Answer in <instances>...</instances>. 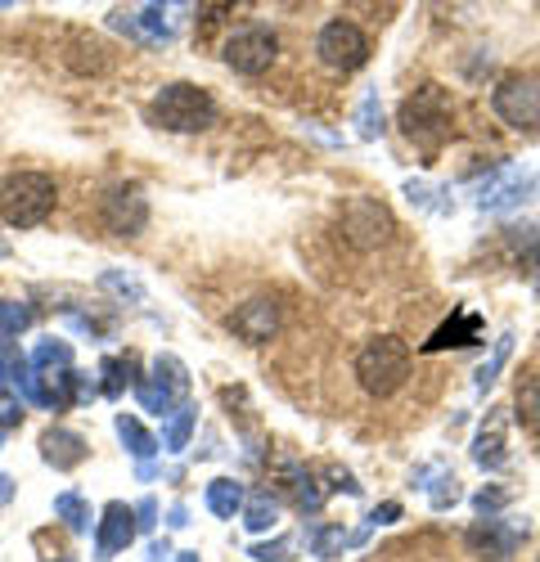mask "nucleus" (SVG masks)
<instances>
[{
    "label": "nucleus",
    "mask_w": 540,
    "mask_h": 562,
    "mask_svg": "<svg viewBox=\"0 0 540 562\" xmlns=\"http://www.w3.org/2000/svg\"><path fill=\"white\" fill-rule=\"evenodd\" d=\"M396 122H401V131H405V139L410 145H419V149H441L450 135H455V104H450V90H441V86H419L410 100L401 104V113H396Z\"/></svg>",
    "instance_id": "f257e3e1"
},
{
    "label": "nucleus",
    "mask_w": 540,
    "mask_h": 562,
    "mask_svg": "<svg viewBox=\"0 0 540 562\" xmlns=\"http://www.w3.org/2000/svg\"><path fill=\"white\" fill-rule=\"evenodd\" d=\"M149 117H154V126H162V131L199 135V131H207V126L216 122V100L207 95L203 86H194V81H171V86H162L158 95H154Z\"/></svg>",
    "instance_id": "f03ea898"
},
{
    "label": "nucleus",
    "mask_w": 540,
    "mask_h": 562,
    "mask_svg": "<svg viewBox=\"0 0 540 562\" xmlns=\"http://www.w3.org/2000/svg\"><path fill=\"white\" fill-rule=\"evenodd\" d=\"M410 347H405L396 334H379L365 347L356 351V379L370 396H392L405 379H410Z\"/></svg>",
    "instance_id": "7ed1b4c3"
},
{
    "label": "nucleus",
    "mask_w": 540,
    "mask_h": 562,
    "mask_svg": "<svg viewBox=\"0 0 540 562\" xmlns=\"http://www.w3.org/2000/svg\"><path fill=\"white\" fill-rule=\"evenodd\" d=\"M55 199H59V190L45 171H14L0 184V216L14 229H32L55 212Z\"/></svg>",
    "instance_id": "20e7f679"
},
{
    "label": "nucleus",
    "mask_w": 540,
    "mask_h": 562,
    "mask_svg": "<svg viewBox=\"0 0 540 562\" xmlns=\"http://www.w3.org/2000/svg\"><path fill=\"white\" fill-rule=\"evenodd\" d=\"M491 109L514 131H536L540 126V77H531V72L500 77L491 90Z\"/></svg>",
    "instance_id": "39448f33"
},
{
    "label": "nucleus",
    "mask_w": 540,
    "mask_h": 562,
    "mask_svg": "<svg viewBox=\"0 0 540 562\" xmlns=\"http://www.w3.org/2000/svg\"><path fill=\"white\" fill-rule=\"evenodd\" d=\"M315 55H320V64L334 72H356L370 59V36L351 19H329L320 27V36H315Z\"/></svg>",
    "instance_id": "423d86ee"
},
{
    "label": "nucleus",
    "mask_w": 540,
    "mask_h": 562,
    "mask_svg": "<svg viewBox=\"0 0 540 562\" xmlns=\"http://www.w3.org/2000/svg\"><path fill=\"white\" fill-rule=\"evenodd\" d=\"M342 234H347V244H356V248H383L396 234V221L379 199L356 194V199L342 203Z\"/></svg>",
    "instance_id": "0eeeda50"
},
{
    "label": "nucleus",
    "mask_w": 540,
    "mask_h": 562,
    "mask_svg": "<svg viewBox=\"0 0 540 562\" xmlns=\"http://www.w3.org/2000/svg\"><path fill=\"white\" fill-rule=\"evenodd\" d=\"M221 55H225V64H230L235 72L261 77V72H270V64L280 59V36L270 27H244V32H235L230 41H225Z\"/></svg>",
    "instance_id": "6e6552de"
},
{
    "label": "nucleus",
    "mask_w": 540,
    "mask_h": 562,
    "mask_svg": "<svg viewBox=\"0 0 540 562\" xmlns=\"http://www.w3.org/2000/svg\"><path fill=\"white\" fill-rule=\"evenodd\" d=\"M100 221H104L109 234H122V239L140 234L149 225L145 190H140V184H113V190L100 199Z\"/></svg>",
    "instance_id": "1a4fd4ad"
},
{
    "label": "nucleus",
    "mask_w": 540,
    "mask_h": 562,
    "mask_svg": "<svg viewBox=\"0 0 540 562\" xmlns=\"http://www.w3.org/2000/svg\"><path fill=\"white\" fill-rule=\"evenodd\" d=\"M280 324H284V311H280L275 297H252L230 315V334L239 342H248V347H266L270 338L280 334Z\"/></svg>",
    "instance_id": "9d476101"
},
{
    "label": "nucleus",
    "mask_w": 540,
    "mask_h": 562,
    "mask_svg": "<svg viewBox=\"0 0 540 562\" xmlns=\"http://www.w3.org/2000/svg\"><path fill=\"white\" fill-rule=\"evenodd\" d=\"M469 549L482 553V558H495V562H509L518 553V544L527 540V527H514V522H500V518H482L469 527Z\"/></svg>",
    "instance_id": "9b49d317"
},
{
    "label": "nucleus",
    "mask_w": 540,
    "mask_h": 562,
    "mask_svg": "<svg viewBox=\"0 0 540 562\" xmlns=\"http://www.w3.org/2000/svg\"><path fill=\"white\" fill-rule=\"evenodd\" d=\"M275 477H280V486L289 491V499H293L302 513H320V508H325L329 486H320V473H315V468H306V463H297V459H280V463H275Z\"/></svg>",
    "instance_id": "f8f14e48"
},
{
    "label": "nucleus",
    "mask_w": 540,
    "mask_h": 562,
    "mask_svg": "<svg viewBox=\"0 0 540 562\" xmlns=\"http://www.w3.org/2000/svg\"><path fill=\"white\" fill-rule=\"evenodd\" d=\"M540 190V176L536 171H500L495 180H486L482 184V199H477V207L482 212H509V207H518V203H527V194H536Z\"/></svg>",
    "instance_id": "ddd939ff"
},
{
    "label": "nucleus",
    "mask_w": 540,
    "mask_h": 562,
    "mask_svg": "<svg viewBox=\"0 0 540 562\" xmlns=\"http://www.w3.org/2000/svg\"><path fill=\"white\" fill-rule=\"evenodd\" d=\"M135 536H140V527H135V508H126L122 499L104 504L100 522H95V553H100V558H113V553H122Z\"/></svg>",
    "instance_id": "4468645a"
},
{
    "label": "nucleus",
    "mask_w": 540,
    "mask_h": 562,
    "mask_svg": "<svg viewBox=\"0 0 540 562\" xmlns=\"http://www.w3.org/2000/svg\"><path fill=\"white\" fill-rule=\"evenodd\" d=\"M473 463L482 473H500L509 463V437H505V409H491L482 432L473 437Z\"/></svg>",
    "instance_id": "2eb2a0df"
},
{
    "label": "nucleus",
    "mask_w": 540,
    "mask_h": 562,
    "mask_svg": "<svg viewBox=\"0 0 540 562\" xmlns=\"http://www.w3.org/2000/svg\"><path fill=\"white\" fill-rule=\"evenodd\" d=\"M473 342H482V315L477 311H469V306H460L455 315H450L441 329L424 342V351H446V347H473Z\"/></svg>",
    "instance_id": "dca6fc26"
},
{
    "label": "nucleus",
    "mask_w": 540,
    "mask_h": 562,
    "mask_svg": "<svg viewBox=\"0 0 540 562\" xmlns=\"http://www.w3.org/2000/svg\"><path fill=\"white\" fill-rule=\"evenodd\" d=\"M86 441L72 432V428H50L41 437V459L50 463V468H59V473H72L77 463H86Z\"/></svg>",
    "instance_id": "f3484780"
},
{
    "label": "nucleus",
    "mask_w": 540,
    "mask_h": 562,
    "mask_svg": "<svg viewBox=\"0 0 540 562\" xmlns=\"http://www.w3.org/2000/svg\"><path fill=\"white\" fill-rule=\"evenodd\" d=\"M113 27L135 36V41H171V23H167L162 5H145L135 14H113Z\"/></svg>",
    "instance_id": "a211bd4d"
},
{
    "label": "nucleus",
    "mask_w": 540,
    "mask_h": 562,
    "mask_svg": "<svg viewBox=\"0 0 540 562\" xmlns=\"http://www.w3.org/2000/svg\"><path fill=\"white\" fill-rule=\"evenodd\" d=\"M244 504H248L244 482H235V477H212V482H207V508L216 513V518H225V522L239 518Z\"/></svg>",
    "instance_id": "6ab92c4d"
},
{
    "label": "nucleus",
    "mask_w": 540,
    "mask_h": 562,
    "mask_svg": "<svg viewBox=\"0 0 540 562\" xmlns=\"http://www.w3.org/2000/svg\"><path fill=\"white\" fill-rule=\"evenodd\" d=\"M244 527L252 531V536H266V531H275V522H280V499L270 495V491H257V495H248V504H244Z\"/></svg>",
    "instance_id": "aec40b11"
},
{
    "label": "nucleus",
    "mask_w": 540,
    "mask_h": 562,
    "mask_svg": "<svg viewBox=\"0 0 540 562\" xmlns=\"http://www.w3.org/2000/svg\"><path fill=\"white\" fill-rule=\"evenodd\" d=\"M194 424H199V409H194V405H176V409L167 414V428H162V450H167V454L185 450L190 437H194Z\"/></svg>",
    "instance_id": "412c9836"
},
{
    "label": "nucleus",
    "mask_w": 540,
    "mask_h": 562,
    "mask_svg": "<svg viewBox=\"0 0 540 562\" xmlns=\"http://www.w3.org/2000/svg\"><path fill=\"white\" fill-rule=\"evenodd\" d=\"M117 437H122V446L140 459V463H149L154 454H158V441L145 432V424L135 414H117Z\"/></svg>",
    "instance_id": "4be33fe9"
},
{
    "label": "nucleus",
    "mask_w": 540,
    "mask_h": 562,
    "mask_svg": "<svg viewBox=\"0 0 540 562\" xmlns=\"http://www.w3.org/2000/svg\"><path fill=\"white\" fill-rule=\"evenodd\" d=\"M100 379H104V387H100V396H122L126 392V383L135 387V379H140V373H135V356H104L100 360Z\"/></svg>",
    "instance_id": "5701e85b"
},
{
    "label": "nucleus",
    "mask_w": 540,
    "mask_h": 562,
    "mask_svg": "<svg viewBox=\"0 0 540 562\" xmlns=\"http://www.w3.org/2000/svg\"><path fill=\"white\" fill-rule=\"evenodd\" d=\"M306 544H311L315 558H325V562H329V558H338V553L351 544V536L342 531V522H320V527H311V531H306Z\"/></svg>",
    "instance_id": "b1692460"
},
{
    "label": "nucleus",
    "mask_w": 540,
    "mask_h": 562,
    "mask_svg": "<svg viewBox=\"0 0 540 562\" xmlns=\"http://www.w3.org/2000/svg\"><path fill=\"white\" fill-rule=\"evenodd\" d=\"M55 513L68 522V531H77V536H86L90 527H95V518H90V504L77 495V491H64V495H55Z\"/></svg>",
    "instance_id": "393cba45"
},
{
    "label": "nucleus",
    "mask_w": 540,
    "mask_h": 562,
    "mask_svg": "<svg viewBox=\"0 0 540 562\" xmlns=\"http://www.w3.org/2000/svg\"><path fill=\"white\" fill-rule=\"evenodd\" d=\"M154 383H158V387H167V392L180 401V396L190 392V369L180 364L176 356H158V360H154Z\"/></svg>",
    "instance_id": "a878e982"
},
{
    "label": "nucleus",
    "mask_w": 540,
    "mask_h": 562,
    "mask_svg": "<svg viewBox=\"0 0 540 562\" xmlns=\"http://www.w3.org/2000/svg\"><path fill=\"white\" fill-rule=\"evenodd\" d=\"M514 409L527 428H540V373H531L527 383H518V396H514Z\"/></svg>",
    "instance_id": "bb28decb"
},
{
    "label": "nucleus",
    "mask_w": 540,
    "mask_h": 562,
    "mask_svg": "<svg viewBox=\"0 0 540 562\" xmlns=\"http://www.w3.org/2000/svg\"><path fill=\"white\" fill-rule=\"evenodd\" d=\"M135 401L145 405V414H162V418L176 409V396L167 387H158L154 379H135Z\"/></svg>",
    "instance_id": "cd10ccee"
},
{
    "label": "nucleus",
    "mask_w": 540,
    "mask_h": 562,
    "mask_svg": "<svg viewBox=\"0 0 540 562\" xmlns=\"http://www.w3.org/2000/svg\"><path fill=\"white\" fill-rule=\"evenodd\" d=\"M509 351H514V334H500V342H495L491 360H486V364L477 369V392H491V387H495V373H500V369H505Z\"/></svg>",
    "instance_id": "c85d7f7f"
},
{
    "label": "nucleus",
    "mask_w": 540,
    "mask_h": 562,
    "mask_svg": "<svg viewBox=\"0 0 540 562\" xmlns=\"http://www.w3.org/2000/svg\"><path fill=\"white\" fill-rule=\"evenodd\" d=\"M356 131H360V139H379V135H383V109H379L374 90H370V95L360 100V109H356Z\"/></svg>",
    "instance_id": "c756f323"
},
{
    "label": "nucleus",
    "mask_w": 540,
    "mask_h": 562,
    "mask_svg": "<svg viewBox=\"0 0 540 562\" xmlns=\"http://www.w3.org/2000/svg\"><path fill=\"white\" fill-rule=\"evenodd\" d=\"M32 329V306L27 302H0V338H14Z\"/></svg>",
    "instance_id": "7c9ffc66"
},
{
    "label": "nucleus",
    "mask_w": 540,
    "mask_h": 562,
    "mask_svg": "<svg viewBox=\"0 0 540 562\" xmlns=\"http://www.w3.org/2000/svg\"><path fill=\"white\" fill-rule=\"evenodd\" d=\"M428 499H432V508H437V513H446V508H455V504L464 499V491H460V477H455V473H441V477L432 482Z\"/></svg>",
    "instance_id": "2f4dec72"
},
{
    "label": "nucleus",
    "mask_w": 540,
    "mask_h": 562,
    "mask_svg": "<svg viewBox=\"0 0 540 562\" xmlns=\"http://www.w3.org/2000/svg\"><path fill=\"white\" fill-rule=\"evenodd\" d=\"M19 424H23V396L10 383H0V428H19Z\"/></svg>",
    "instance_id": "473e14b6"
},
{
    "label": "nucleus",
    "mask_w": 540,
    "mask_h": 562,
    "mask_svg": "<svg viewBox=\"0 0 540 562\" xmlns=\"http://www.w3.org/2000/svg\"><path fill=\"white\" fill-rule=\"evenodd\" d=\"M248 558L252 562H293V540H266V544H252L248 549Z\"/></svg>",
    "instance_id": "72a5a7b5"
},
{
    "label": "nucleus",
    "mask_w": 540,
    "mask_h": 562,
    "mask_svg": "<svg viewBox=\"0 0 540 562\" xmlns=\"http://www.w3.org/2000/svg\"><path fill=\"white\" fill-rule=\"evenodd\" d=\"M509 504V491L505 486H482L477 495H473V508L482 513V518H495V513H500Z\"/></svg>",
    "instance_id": "f704fd0d"
},
{
    "label": "nucleus",
    "mask_w": 540,
    "mask_h": 562,
    "mask_svg": "<svg viewBox=\"0 0 540 562\" xmlns=\"http://www.w3.org/2000/svg\"><path fill=\"white\" fill-rule=\"evenodd\" d=\"M100 284H104L109 293H122V297H131V302H140V297H145V289H140V284H135V279H131V274L122 279L117 270H109V274L100 279Z\"/></svg>",
    "instance_id": "c9c22d12"
},
{
    "label": "nucleus",
    "mask_w": 540,
    "mask_h": 562,
    "mask_svg": "<svg viewBox=\"0 0 540 562\" xmlns=\"http://www.w3.org/2000/svg\"><path fill=\"white\" fill-rule=\"evenodd\" d=\"M325 477L334 482L329 491H347V495H360V482L347 473V468H338V463H334V468H325Z\"/></svg>",
    "instance_id": "e433bc0d"
},
{
    "label": "nucleus",
    "mask_w": 540,
    "mask_h": 562,
    "mask_svg": "<svg viewBox=\"0 0 540 562\" xmlns=\"http://www.w3.org/2000/svg\"><path fill=\"white\" fill-rule=\"evenodd\" d=\"M135 527H140V531H154V527H158V504H154V499L135 504Z\"/></svg>",
    "instance_id": "4c0bfd02"
},
{
    "label": "nucleus",
    "mask_w": 540,
    "mask_h": 562,
    "mask_svg": "<svg viewBox=\"0 0 540 562\" xmlns=\"http://www.w3.org/2000/svg\"><path fill=\"white\" fill-rule=\"evenodd\" d=\"M396 518H401V504H383V508L370 513V527H387V522H396Z\"/></svg>",
    "instance_id": "58836bf2"
},
{
    "label": "nucleus",
    "mask_w": 540,
    "mask_h": 562,
    "mask_svg": "<svg viewBox=\"0 0 540 562\" xmlns=\"http://www.w3.org/2000/svg\"><path fill=\"white\" fill-rule=\"evenodd\" d=\"M167 553H171V544H167V540H154V544H149V553H145V562H162Z\"/></svg>",
    "instance_id": "ea45409f"
},
{
    "label": "nucleus",
    "mask_w": 540,
    "mask_h": 562,
    "mask_svg": "<svg viewBox=\"0 0 540 562\" xmlns=\"http://www.w3.org/2000/svg\"><path fill=\"white\" fill-rule=\"evenodd\" d=\"M185 518H190V508H185V504H176V508L167 513V527H185Z\"/></svg>",
    "instance_id": "a19ab883"
},
{
    "label": "nucleus",
    "mask_w": 540,
    "mask_h": 562,
    "mask_svg": "<svg viewBox=\"0 0 540 562\" xmlns=\"http://www.w3.org/2000/svg\"><path fill=\"white\" fill-rule=\"evenodd\" d=\"M10 495H14V482H10V477H0V504H10Z\"/></svg>",
    "instance_id": "79ce46f5"
},
{
    "label": "nucleus",
    "mask_w": 540,
    "mask_h": 562,
    "mask_svg": "<svg viewBox=\"0 0 540 562\" xmlns=\"http://www.w3.org/2000/svg\"><path fill=\"white\" fill-rule=\"evenodd\" d=\"M176 562H199V553H176Z\"/></svg>",
    "instance_id": "37998d69"
},
{
    "label": "nucleus",
    "mask_w": 540,
    "mask_h": 562,
    "mask_svg": "<svg viewBox=\"0 0 540 562\" xmlns=\"http://www.w3.org/2000/svg\"><path fill=\"white\" fill-rule=\"evenodd\" d=\"M5 257H10V244H5V239H0V261H5Z\"/></svg>",
    "instance_id": "c03bdc74"
}]
</instances>
